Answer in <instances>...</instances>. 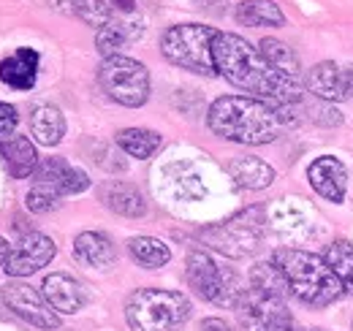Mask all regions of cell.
<instances>
[{
    "instance_id": "obj_1",
    "label": "cell",
    "mask_w": 353,
    "mask_h": 331,
    "mask_svg": "<svg viewBox=\"0 0 353 331\" xmlns=\"http://www.w3.org/2000/svg\"><path fill=\"white\" fill-rule=\"evenodd\" d=\"M212 57H215V71L234 87L261 98L272 106L302 103L305 87L299 82V77H291L274 68L261 54V49L245 41L242 36L218 30L212 41Z\"/></svg>"
},
{
    "instance_id": "obj_2",
    "label": "cell",
    "mask_w": 353,
    "mask_h": 331,
    "mask_svg": "<svg viewBox=\"0 0 353 331\" xmlns=\"http://www.w3.org/2000/svg\"><path fill=\"white\" fill-rule=\"evenodd\" d=\"M207 125L215 136L234 144L259 147L277 139L280 117L272 103L253 95H223L212 101L207 112Z\"/></svg>"
},
{
    "instance_id": "obj_3",
    "label": "cell",
    "mask_w": 353,
    "mask_h": 331,
    "mask_svg": "<svg viewBox=\"0 0 353 331\" xmlns=\"http://www.w3.org/2000/svg\"><path fill=\"white\" fill-rule=\"evenodd\" d=\"M274 263L283 269V274L291 285V293L310 307H329L345 293L340 277L315 252L296 248H280L274 250Z\"/></svg>"
},
{
    "instance_id": "obj_4",
    "label": "cell",
    "mask_w": 353,
    "mask_h": 331,
    "mask_svg": "<svg viewBox=\"0 0 353 331\" xmlns=\"http://www.w3.org/2000/svg\"><path fill=\"white\" fill-rule=\"evenodd\" d=\"M190 310V299L179 290L141 288L125 301V318L133 331H179Z\"/></svg>"
},
{
    "instance_id": "obj_5",
    "label": "cell",
    "mask_w": 353,
    "mask_h": 331,
    "mask_svg": "<svg viewBox=\"0 0 353 331\" xmlns=\"http://www.w3.org/2000/svg\"><path fill=\"white\" fill-rule=\"evenodd\" d=\"M218 30L210 25L188 22L174 25L161 36V52L176 68L199 74V77H215V57H212V41Z\"/></svg>"
},
{
    "instance_id": "obj_6",
    "label": "cell",
    "mask_w": 353,
    "mask_h": 331,
    "mask_svg": "<svg viewBox=\"0 0 353 331\" xmlns=\"http://www.w3.org/2000/svg\"><path fill=\"white\" fill-rule=\"evenodd\" d=\"M264 209L250 207L236 212L234 217H228L221 225H210L201 231V242L218 250L228 258H245L250 252H256L261 239H264Z\"/></svg>"
},
{
    "instance_id": "obj_7",
    "label": "cell",
    "mask_w": 353,
    "mask_h": 331,
    "mask_svg": "<svg viewBox=\"0 0 353 331\" xmlns=\"http://www.w3.org/2000/svg\"><path fill=\"white\" fill-rule=\"evenodd\" d=\"M98 84L114 103L128 109L144 106L150 98V71L139 60L125 54L103 57L98 68Z\"/></svg>"
},
{
    "instance_id": "obj_8",
    "label": "cell",
    "mask_w": 353,
    "mask_h": 331,
    "mask_svg": "<svg viewBox=\"0 0 353 331\" xmlns=\"http://www.w3.org/2000/svg\"><path fill=\"white\" fill-rule=\"evenodd\" d=\"M236 315L245 331H277L294 323V315L283 299L266 296L253 288H248L242 301L236 304Z\"/></svg>"
},
{
    "instance_id": "obj_9",
    "label": "cell",
    "mask_w": 353,
    "mask_h": 331,
    "mask_svg": "<svg viewBox=\"0 0 353 331\" xmlns=\"http://www.w3.org/2000/svg\"><path fill=\"white\" fill-rule=\"evenodd\" d=\"M0 299L6 301V307L19 315L22 321H28L36 329H60V315L52 310V304L44 299V293L30 288L28 283H6L0 288Z\"/></svg>"
},
{
    "instance_id": "obj_10",
    "label": "cell",
    "mask_w": 353,
    "mask_h": 331,
    "mask_svg": "<svg viewBox=\"0 0 353 331\" xmlns=\"http://www.w3.org/2000/svg\"><path fill=\"white\" fill-rule=\"evenodd\" d=\"M54 252H57V248L49 237L39 234V231H28L11 245V252L3 263V269L8 277H30L39 269H44L54 258Z\"/></svg>"
},
{
    "instance_id": "obj_11",
    "label": "cell",
    "mask_w": 353,
    "mask_h": 331,
    "mask_svg": "<svg viewBox=\"0 0 353 331\" xmlns=\"http://www.w3.org/2000/svg\"><path fill=\"white\" fill-rule=\"evenodd\" d=\"M307 179L310 188L326 199V201H334L340 204L345 199V190H348V168L340 158L334 155H323V158H315L307 166Z\"/></svg>"
},
{
    "instance_id": "obj_12",
    "label": "cell",
    "mask_w": 353,
    "mask_h": 331,
    "mask_svg": "<svg viewBox=\"0 0 353 331\" xmlns=\"http://www.w3.org/2000/svg\"><path fill=\"white\" fill-rule=\"evenodd\" d=\"M305 87H307V92H312L318 101H329V103L345 101V98L353 95L348 68H340L332 60H323V63L312 66L307 71V77H305Z\"/></svg>"
},
{
    "instance_id": "obj_13",
    "label": "cell",
    "mask_w": 353,
    "mask_h": 331,
    "mask_svg": "<svg viewBox=\"0 0 353 331\" xmlns=\"http://www.w3.org/2000/svg\"><path fill=\"white\" fill-rule=\"evenodd\" d=\"M185 274L190 288L196 290V296L207 299V301H218L223 288V269L204 252V250H193L185 258Z\"/></svg>"
},
{
    "instance_id": "obj_14",
    "label": "cell",
    "mask_w": 353,
    "mask_h": 331,
    "mask_svg": "<svg viewBox=\"0 0 353 331\" xmlns=\"http://www.w3.org/2000/svg\"><path fill=\"white\" fill-rule=\"evenodd\" d=\"M41 293H44L46 301L52 304V310L63 312V315H74V312H79L85 307V290H82V285L71 274H63V272L49 274L44 280V285H41Z\"/></svg>"
},
{
    "instance_id": "obj_15",
    "label": "cell",
    "mask_w": 353,
    "mask_h": 331,
    "mask_svg": "<svg viewBox=\"0 0 353 331\" xmlns=\"http://www.w3.org/2000/svg\"><path fill=\"white\" fill-rule=\"evenodd\" d=\"M39 52L30 46L17 49L11 57H6L0 63V82L14 87V90H30L36 84V74H39Z\"/></svg>"
},
{
    "instance_id": "obj_16",
    "label": "cell",
    "mask_w": 353,
    "mask_h": 331,
    "mask_svg": "<svg viewBox=\"0 0 353 331\" xmlns=\"http://www.w3.org/2000/svg\"><path fill=\"white\" fill-rule=\"evenodd\" d=\"M0 155L8 166V174L14 179H25L33 177V171L39 168V152L33 147V141L28 136H11L0 141Z\"/></svg>"
},
{
    "instance_id": "obj_17",
    "label": "cell",
    "mask_w": 353,
    "mask_h": 331,
    "mask_svg": "<svg viewBox=\"0 0 353 331\" xmlns=\"http://www.w3.org/2000/svg\"><path fill=\"white\" fill-rule=\"evenodd\" d=\"M101 201L114 214H123V217H144L147 214V201H144L141 190L136 185H128V182L101 185Z\"/></svg>"
},
{
    "instance_id": "obj_18",
    "label": "cell",
    "mask_w": 353,
    "mask_h": 331,
    "mask_svg": "<svg viewBox=\"0 0 353 331\" xmlns=\"http://www.w3.org/2000/svg\"><path fill=\"white\" fill-rule=\"evenodd\" d=\"M74 255L79 263L92 266V269H106L114 263L117 258V250L112 245V239L106 234H98V231H85L74 239Z\"/></svg>"
},
{
    "instance_id": "obj_19",
    "label": "cell",
    "mask_w": 353,
    "mask_h": 331,
    "mask_svg": "<svg viewBox=\"0 0 353 331\" xmlns=\"http://www.w3.org/2000/svg\"><path fill=\"white\" fill-rule=\"evenodd\" d=\"M144 33L141 22H128V19H112L109 25H103L98 33H95V46L103 57H114L120 54L123 46L139 41Z\"/></svg>"
},
{
    "instance_id": "obj_20",
    "label": "cell",
    "mask_w": 353,
    "mask_h": 331,
    "mask_svg": "<svg viewBox=\"0 0 353 331\" xmlns=\"http://www.w3.org/2000/svg\"><path fill=\"white\" fill-rule=\"evenodd\" d=\"M228 174L245 190H264L274 182V168L261 158H250V155L234 158L228 166Z\"/></svg>"
},
{
    "instance_id": "obj_21",
    "label": "cell",
    "mask_w": 353,
    "mask_h": 331,
    "mask_svg": "<svg viewBox=\"0 0 353 331\" xmlns=\"http://www.w3.org/2000/svg\"><path fill=\"white\" fill-rule=\"evenodd\" d=\"M236 22L248 28H283L285 14L274 0H245L236 6Z\"/></svg>"
},
{
    "instance_id": "obj_22",
    "label": "cell",
    "mask_w": 353,
    "mask_h": 331,
    "mask_svg": "<svg viewBox=\"0 0 353 331\" xmlns=\"http://www.w3.org/2000/svg\"><path fill=\"white\" fill-rule=\"evenodd\" d=\"M30 133L39 144L54 147L65 136V117L54 106H36L30 114Z\"/></svg>"
},
{
    "instance_id": "obj_23",
    "label": "cell",
    "mask_w": 353,
    "mask_h": 331,
    "mask_svg": "<svg viewBox=\"0 0 353 331\" xmlns=\"http://www.w3.org/2000/svg\"><path fill=\"white\" fill-rule=\"evenodd\" d=\"M250 288L259 290V293H266V296H274V299H283V301H285V296H294L285 274H283V269L274 261L272 263L269 261L256 263L250 269Z\"/></svg>"
},
{
    "instance_id": "obj_24",
    "label": "cell",
    "mask_w": 353,
    "mask_h": 331,
    "mask_svg": "<svg viewBox=\"0 0 353 331\" xmlns=\"http://www.w3.org/2000/svg\"><path fill=\"white\" fill-rule=\"evenodd\" d=\"M117 144H120V150L128 152L131 158L147 161V158H152V155L161 150L163 139H161V133L147 130V128H125V130L117 133Z\"/></svg>"
},
{
    "instance_id": "obj_25",
    "label": "cell",
    "mask_w": 353,
    "mask_h": 331,
    "mask_svg": "<svg viewBox=\"0 0 353 331\" xmlns=\"http://www.w3.org/2000/svg\"><path fill=\"white\" fill-rule=\"evenodd\" d=\"M128 252L136 263H141L144 269H161L172 261V250L166 242L155 239V237H133L128 239Z\"/></svg>"
},
{
    "instance_id": "obj_26",
    "label": "cell",
    "mask_w": 353,
    "mask_h": 331,
    "mask_svg": "<svg viewBox=\"0 0 353 331\" xmlns=\"http://www.w3.org/2000/svg\"><path fill=\"white\" fill-rule=\"evenodd\" d=\"M323 261L332 266V272L340 277L345 293L353 296V245L348 239H334L326 252H323Z\"/></svg>"
},
{
    "instance_id": "obj_27",
    "label": "cell",
    "mask_w": 353,
    "mask_h": 331,
    "mask_svg": "<svg viewBox=\"0 0 353 331\" xmlns=\"http://www.w3.org/2000/svg\"><path fill=\"white\" fill-rule=\"evenodd\" d=\"M259 49H261V54H264L274 68H280V71H285V74H291V77H299V68H302V66H299V54H296L285 41L264 39V41L259 43Z\"/></svg>"
},
{
    "instance_id": "obj_28",
    "label": "cell",
    "mask_w": 353,
    "mask_h": 331,
    "mask_svg": "<svg viewBox=\"0 0 353 331\" xmlns=\"http://www.w3.org/2000/svg\"><path fill=\"white\" fill-rule=\"evenodd\" d=\"M71 6L90 28H98V30L103 25H109L114 19V11H117L112 0H71Z\"/></svg>"
},
{
    "instance_id": "obj_29",
    "label": "cell",
    "mask_w": 353,
    "mask_h": 331,
    "mask_svg": "<svg viewBox=\"0 0 353 331\" xmlns=\"http://www.w3.org/2000/svg\"><path fill=\"white\" fill-rule=\"evenodd\" d=\"M25 204L36 214H49V212H54L60 207V193L46 188V185H33L28 190V196H25Z\"/></svg>"
},
{
    "instance_id": "obj_30",
    "label": "cell",
    "mask_w": 353,
    "mask_h": 331,
    "mask_svg": "<svg viewBox=\"0 0 353 331\" xmlns=\"http://www.w3.org/2000/svg\"><path fill=\"white\" fill-rule=\"evenodd\" d=\"M88 188H90V177L82 171V168L71 166L68 174H65V179H63L60 193H63V196H77V193H85Z\"/></svg>"
},
{
    "instance_id": "obj_31",
    "label": "cell",
    "mask_w": 353,
    "mask_h": 331,
    "mask_svg": "<svg viewBox=\"0 0 353 331\" xmlns=\"http://www.w3.org/2000/svg\"><path fill=\"white\" fill-rule=\"evenodd\" d=\"M17 123H19L17 109L0 101V141H3V139H11V133H14Z\"/></svg>"
},
{
    "instance_id": "obj_32",
    "label": "cell",
    "mask_w": 353,
    "mask_h": 331,
    "mask_svg": "<svg viewBox=\"0 0 353 331\" xmlns=\"http://www.w3.org/2000/svg\"><path fill=\"white\" fill-rule=\"evenodd\" d=\"M201 331H231V326L223 321V318H207L201 323Z\"/></svg>"
},
{
    "instance_id": "obj_33",
    "label": "cell",
    "mask_w": 353,
    "mask_h": 331,
    "mask_svg": "<svg viewBox=\"0 0 353 331\" xmlns=\"http://www.w3.org/2000/svg\"><path fill=\"white\" fill-rule=\"evenodd\" d=\"M112 3H114V8L123 11V14H131L133 8H136V0H112Z\"/></svg>"
},
{
    "instance_id": "obj_34",
    "label": "cell",
    "mask_w": 353,
    "mask_h": 331,
    "mask_svg": "<svg viewBox=\"0 0 353 331\" xmlns=\"http://www.w3.org/2000/svg\"><path fill=\"white\" fill-rule=\"evenodd\" d=\"M8 252H11V248H8V242L0 237V266L6 263V258H8Z\"/></svg>"
},
{
    "instance_id": "obj_35",
    "label": "cell",
    "mask_w": 353,
    "mask_h": 331,
    "mask_svg": "<svg viewBox=\"0 0 353 331\" xmlns=\"http://www.w3.org/2000/svg\"><path fill=\"white\" fill-rule=\"evenodd\" d=\"M348 77H351V92H353V66H348Z\"/></svg>"
},
{
    "instance_id": "obj_36",
    "label": "cell",
    "mask_w": 353,
    "mask_h": 331,
    "mask_svg": "<svg viewBox=\"0 0 353 331\" xmlns=\"http://www.w3.org/2000/svg\"><path fill=\"white\" fill-rule=\"evenodd\" d=\"M307 331H326V329H307Z\"/></svg>"
}]
</instances>
